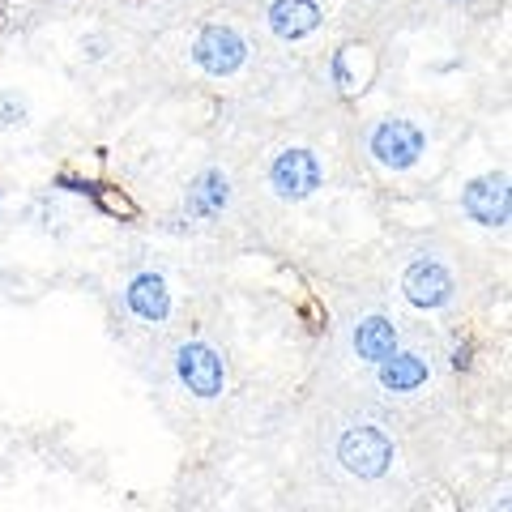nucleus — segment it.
<instances>
[{
  "label": "nucleus",
  "mask_w": 512,
  "mask_h": 512,
  "mask_svg": "<svg viewBox=\"0 0 512 512\" xmlns=\"http://www.w3.org/2000/svg\"><path fill=\"white\" fill-rule=\"evenodd\" d=\"M248 56H252L248 39L235 26H222V22L201 26L197 39H192V64L205 77H235L248 64Z\"/></svg>",
  "instance_id": "nucleus-2"
},
{
  "label": "nucleus",
  "mask_w": 512,
  "mask_h": 512,
  "mask_svg": "<svg viewBox=\"0 0 512 512\" xmlns=\"http://www.w3.org/2000/svg\"><path fill=\"white\" fill-rule=\"evenodd\" d=\"M461 210H466L470 222H478V227H491V231L508 227V214H512L508 175L487 171V175H478V180H470L466 192H461Z\"/></svg>",
  "instance_id": "nucleus-7"
},
{
  "label": "nucleus",
  "mask_w": 512,
  "mask_h": 512,
  "mask_svg": "<svg viewBox=\"0 0 512 512\" xmlns=\"http://www.w3.org/2000/svg\"><path fill=\"white\" fill-rule=\"evenodd\" d=\"M338 461L346 466V474L363 478V483H376V478L389 474L393 466V440L389 431L376 423H355L342 431L338 440Z\"/></svg>",
  "instance_id": "nucleus-1"
},
{
  "label": "nucleus",
  "mask_w": 512,
  "mask_h": 512,
  "mask_svg": "<svg viewBox=\"0 0 512 512\" xmlns=\"http://www.w3.org/2000/svg\"><path fill=\"white\" fill-rule=\"evenodd\" d=\"M350 346H355V355L363 359V363H380V359H389L397 346H402V333H397V325L389 316H380V312H372V316H363L359 325H355V333H350Z\"/></svg>",
  "instance_id": "nucleus-12"
},
{
  "label": "nucleus",
  "mask_w": 512,
  "mask_h": 512,
  "mask_svg": "<svg viewBox=\"0 0 512 512\" xmlns=\"http://www.w3.org/2000/svg\"><path fill=\"white\" fill-rule=\"evenodd\" d=\"M448 367H453V372H470L474 367V342H457L453 350H448Z\"/></svg>",
  "instance_id": "nucleus-16"
},
{
  "label": "nucleus",
  "mask_w": 512,
  "mask_h": 512,
  "mask_svg": "<svg viewBox=\"0 0 512 512\" xmlns=\"http://www.w3.org/2000/svg\"><path fill=\"white\" fill-rule=\"evenodd\" d=\"M376 380H380V389L389 397H410L431 380V363H427V355H419V350L397 346L389 359L376 363Z\"/></svg>",
  "instance_id": "nucleus-8"
},
{
  "label": "nucleus",
  "mask_w": 512,
  "mask_h": 512,
  "mask_svg": "<svg viewBox=\"0 0 512 512\" xmlns=\"http://www.w3.org/2000/svg\"><path fill=\"white\" fill-rule=\"evenodd\" d=\"M269 30H274V39L282 43H299L320 30V22H325V9L316 5V0H274L265 13Z\"/></svg>",
  "instance_id": "nucleus-10"
},
{
  "label": "nucleus",
  "mask_w": 512,
  "mask_h": 512,
  "mask_svg": "<svg viewBox=\"0 0 512 512\" xmlns=\"http://www.w3.org/2000/svg\"><path fill=\"white\" fill-rule=\"evenodd\" d=\"M94 184H99V180H82V175H69V171L56 175V188H64V192H77V197H90Z\"/></svg>",
  "instance_id": "nucleus-17"
},
{
  "label": "nucleus",
  "mask_w": 512,
  "mask_h": 512,
  "mask_svg": "<svg viewBox=\"0 0 512 512\" xmlns=\"http://www.w3.org/2000/svg\"><path fill=\"white\" fill-rule=\"evenodd\" d=\"M320 184H325V167L308 146H286L269 163V188L282 201H308L320 192Z\"/></svg>",
  "instance_id": "nucleus-4"
},
{
  "label": "nucleus",
  "mask_w": 512,
  "mask_h": 512,
  "mask_svg": "<svg viewBox=\"0 0 512 512\" xmlns=\"http://www.w3.org/2000/svg\"><path fill=\"white\" fill-rule=\"evenodd\" d=\"M175 380L184 384L192 397H201V402H214L227 389V359L218 355L210 342H180L175 346Z\"/></svg>",
  "instance_id": "nucleus-3"
},
{
  "label": "nucleus",
  "mask_w": 512,
  "mask_h": 512,
  "mask_svg": "<svg viewBox=\"0 0 512 512\" xmlns=\"http://www.w3.org/2000/svg\"><path fill=\"white\" fill-rule=\"evenodd\" d=\"M367 52L363 47H355V43H346V47H338L333 52V60H329V77H333V86H338V94H359L363 90V82L372 77V64H363L359 69V60H363Z\"/></svg>",
  "instance_id": "nucleus-13"
},
{
  "label": "nucleus",
  "mask_w": 512,
  "mask_h": 512,
  "mask_svg": "<svg viewBox=\"0 0 512 512\" xmlns=\"http://www.w3.org/2000/svg\"><path fill=\"white\" fill-rule=\"evenodd\" d=\"M0 124H9V128L26 124V103L18 94H0Z\"/></svg>",
  "instance_id": "nucleus-15"
},
{
  "label": "nucleus",
  "mask_w": 512,
  "mask_h": 512,
  "mask_svg": "<svg viewBox=\"0 0 512 512\" xmlns=\"http://www.w3.org/2000/svg\"><path fill=\"white\" fill-rule=\"evenodd\" d=\"M124 303L141 325H167L171 320V286L163 274H154V269H146V274H137L128 282Z\"/></svg>",
  "instance_id": "nucleus-9"
},
{
  "label": "nucleus",
  "mask_w": 512,
  "mask_h": 512,
  "mask_svg": "<svg viewBox=\"0 0 512 512\" xmlns=\"http://www.w3.org/2000/svg\"><path fill=\"white\" fill-rule=\"evenodd\" d=\"M103 47H107L103 39H90V43H82V52H86L90 60H103V56H107V52H103Z\"/></svg>",
  "instance_id": "nucleus-18"
},
{
  "label": "nucleus",
  "mask_w": 512,
  "mask_h": 512,
  "mask_svg": "<svg viewBox=\"0 0 512 512\" xmlns=\"http://www.w3.org/2000/svg\"><path fill=\"white\" fill-rule=\"evenodd\" d=\"M227 205H231V180H227V171L222 167H205L184 192V210H188V218H197V222L218 218Z\"/></svg>",
  "instance_id": "nucleus-11"
},
{
  "label": "nucleus",
  "mask_w": 512,
  "mask_h": 512,
  "mask_svg": "<svg viewBox=\"0 0 512 512\" xmlns=\"http://www.w3.org/2000/svg\"><path fill=\"white\" fill-rule=\"evenodd\" d=\"M402 295H406L419 312H440V308H448V303H453V295H457L453 269H448L444 261H431V256H423V261H410V269L402 274Z\"/></svg>",
  "instance_id": "nucleus-6"
},
{
  "label": "nucleus",
  "mask_w": 512,
  "mask_h": 512,
  "mask_svg": "<svg viewBox=\"0 0 512 512\" xmlns=\"http://www.w3.org/2000/svg\"><path fill=\"white\" fill-rule=\"evenodd\" d=\"M94 205H99V210L107 214V218H120V222H133L141 210H137V201L128 197L124 188H116V184H94Z\"/></svg>",
  "instance_id": "nucleus-14"
},
{
  "label": "nucleus",
  "mask_w": 512,
  "mask_h": 512,
  "mask_svg": "<svg viewBox=\"0 0 512 512\" xmlns=\"http://www.w3.org/2000/svg\"><path fill=\"white\" fill-rule=\"evenodd\" d=\"M427 150V133L414 120H380L367 133V154L376 158L384 171H410Z\"/></svg>",
  "instance_id": "nucleus-5"
}]
</instances>
